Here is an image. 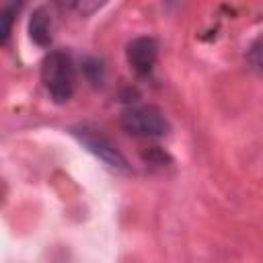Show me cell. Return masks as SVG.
I'll list each match as a JSON object with an SVG mask.
<instances>
[{"instance_id":"cell-2","label":"cell","mask_w":263,"mask_h":263,"mask_svg":"<svg viewBox=\"0 0 263 263\" xmlns=\"http://www.w3.org/2000/svg\"><path fill=\"white\" fill-rule=\"evenodd\" d=\"M70 134L92 154L97 156L101 162H105L109 168L117 171V173H129L132 166L127 162V158L121 154V150L113 144V140L109 136H105L99 127L88 125V123H80L70 127Z\"/></svg>"},{"instance_id":"cell-7","label":"cell","mask_w":263,"mask_h":263,"mask_svg":"<svg viewBox=\"0 0 263 263\" xmlns=\"http://www.w3.org/2000/svg\"><path fill=\"white\" fill-rule=\"evenodd\" d=\"M82 70H84V76H86V80H88L90 84H95V86H101V84H103V80H105V66H103L101 60H97V58H86Z\"/></svg>"},{"instance_id":"cell-6","label":"cell","mask_w":263,"mask_h":263,"mask_svg":"<svg viewBox=\"0 0 263 263\" xmlns=\"http://www.w3.org/2000/svg\"><path fill=\"white\" fill-rule=\"evenodd\" d=\"M18 8H21V4L10 2V4H6V6L2 8V12H0V41H2V43H6L8 37H10L12 21H14V14L18 12Z\"/></svg>"},{"instance_id":"cell-8","label":"cell","mask_w":263,"mask_h":263,"mask_svg":"<svg viewBox=\"0 0 263 263\" xmlns=\"http://www.w3.org/2000/svg\"><path fill=\"white\" fill-rule=\"evenodd\" d=\"M247 60H249V64H251L259 74H263V37L255 39V41L249 45V49H247Z\"/></svg>"},{"instance_id":"cell-3","label":"cell","mask_w":263,"mask_h":263,"mask_svg":"<svg viewBox=\"0 0 263 263\" xmlns=\"http://www.w3.org/2000/svg\"><path fill=\"white\" fill-rule=\"evenodd\" d=\"M121 127L140 138H162L171 132V123L156 105L127 107L119 117Z\"/></svg>"},{"instance_id":"cell-1","label":"cell","mask_w":263,"mask_h":263,"mask_svg":"<svg viewBox=\"0 0 263 263\" xmlns=\"http://www.w3.org/2000/svg\"><path fill=\"white\" fill-rule=\"evenodd\" d=\"M41 82L53 103H68L76 90V66L68 51L53 49L41 62Z\"/></svg>"},{"instance_id":"cell-4","label":"cell","mask_w":263,"mask_h":263,"mask_svg":"<svg viewBox=\"0 0 263 263\" xmlns=\"http://www.w3.org/2000/svg\"><path fill=\"white\" fill-rule=\"evenodd\" d=\"M125 55L138 76H150L158 60V43L150 35H140L127 43Z\"/></svg>"},{"instance_id":"cell-5","label":"cell","mask_w":263,"mask_h":263,"mask_svg":"<svg viewBox=\"0 0 263 263\" xmlns=\"http://www.w3.org/2000/svg\"><path fill=\"white\" fill-rule=\"evenodd\" d=\"M29 37L41 45V47H47L49 41H51V18L47 14V10L43 6L35 8L31 12V18H29Z\"/></svg>"}]
</instances>
